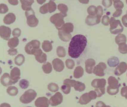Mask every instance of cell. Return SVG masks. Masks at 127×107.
Returning <instances> with one entry per match:
<instances>
[{
    "instance_id": "cell-3",
    "label": "cell",
    "mask_w": 127,
    "mask_h": 107,
    "mask_svg": "<svg viewBox=\"0 0 127 107\" xmlns=\"http://www.w3.org/2000/svg\"><path fill=\"white\" fill-rule=\"evenodd\" d=\"M64 17L61 13H56L50 17V21L55 24L56 27L59 30H60L65 24L64 19Z\"/></svg>"
},
{
    "instance_id": "cell-34",
    "label": "cell",
    "mask_w": 127,
    "mask_h": 107,
    "mask_svg": "<svg viewBox=\"0 0 127 107\" xmlns=\"http://www.w3.org/2000/svg\"><path fill=\"white\" fill-rule=\"evenodd\" d=\"M20 87L23 89H26L29 85V82L28 80L26 79H22L19 83Z\"/></svg>"
},
{
    "instance_id": "cell-37",
    "label": "cell",
    "mask_w": 127,
    "mask_h": 107,
    "mask_svg": "<svg viewBox=\"0 0 127 107\" xmlns=\"http://www.w3.org/2000/svg\"><path fill=\"white\" fill-rule=\"evenodd\" d=\"M40 12L42 14H46L49 12V8H48V4L47 3L44 4L40 8Z\"/></svg>"
},
{
    "instance_id": "cell-23",
    "label": "cell",
    "mask_w": 127,
    "mask_h": 107,
    "mask_svg": "<svg viewBox=\"0 0 127 107\" xmlns=\"http://www.w3.org/2000/svg\"><path fill=\"white\" fill-rule=\"evenodd\" d=\"M42 47L43 50L46 52H49L52 49V43L49 41H44L42 43Z\"/></svg>"
},
{
    "instance_id": "cell-47",
    "label": "cell",
    "mask_w": 127,
    "mask_h": 107,
    "mask_svg": "<svg viewBox=\"0 0 127 107\" xmlns=\"http://www.w3.org/2000/svg\"><path fill=\"white\" fill-rule=\"evenodd\" d=\"M8 2H9V3L11 4L12 5H16L18 4V1L17 0H8Z\"/></svg>"
},
{
    "instance_id": "cell-13",
    "label": "cell",
    "mask_w": 127,
    "mask_h": 107,
    "mask_svg": "<svg viewBox=\"0 0 127 107\" xmlns=\"http://www.w3.org/2000/svg\"><path fill=\"white\" fill-rule=\"evenodd\" d=\"M27 22L28 25L30 27H36L38 24L39 21L35 16V15L29 16L27 17Z\"/></svg>"
},
{
    "instance_id": "cell-2",
    "label": "cell",
    "mask_w": 127,
    "mask_h": 107,
    "mask_svg": "<svg viewBox=\"0 0 127 107\" xmlns=\"http://www.w3.org/2000/svg\"><path fill=\"white\" fill-rule=\"evenodd\" d=\"M108 85L107 88V92L110 95H115L119 91V82L113 77H110L108 79Z\"/></svg>"
},
{
    "instance_id": "cell-1",
    "label": "cell",
    "mask_w": 127,
    "mask_h": 107,
    "mask_svg": "<svg viewBox=\"0 0 127 107\" xmlns=\"http://www.w3.org/2000/svg\"><path fill=\"white\" fill-rule=\"evenodd\" d=\"M87 42V38L83 35H77L73 36L69 45V55L74 58H78L85 49Z\"/></svg>"
},
{
    "instance_id": "cell-17",
    "label": "cell",
    "mask_w": 127,
    "mask_h": 107,
    "mask_svg": "<svg viewBox=\"0 0 127 107\" xmlns=\"http://www.w3.org/2000/svg\"><path fill=\"white\" fill-rule=\"evenodd\" d=\"M127 70V65L125 63H122L116 68L114 73L116 76H120L125 73Z\"/></svg>"
},
{
    "instance_id": "cell-46",
    "label": "cell",
    "mask_w": 127,
    "mask_h": 107,
    "mask_svg": "<svg viewBox=\"0 0 127 107\" xmlns=\"http://www.w3.org/2000/svg\"><path fill=\"white\" fill-rule=\"evenodd\" d=\"M106 105L102 101H98L96 104V107H105Z\"/></svg>"
},
{
    "instance_id": "cell-51",
    "label": "cell",
    "mask_w": 127,
    "mask_h": 107,
    "mask_svg": "<svg viewBox=\"0 0 127 107\" xmlns=\"http://www.w3.org/2000/svg\"></svg>"
},
{
    "instance_id": "cell-7",
    "label": "cell",
    "mask_w": 127,
    "mask_h": 107,
    "mask_svg": "<svg viewBox=\"0 0 127 107\" xmlns=\"http://www.w3.org/2000/svg\"><path fill=\"white\" fill-rule=\"evenodd\" d=\"M20 70L18 67H15L11 71L10 77L13 84H14L17 82L20 79Z\"/></svg>"
},
{
    "instance_id": "cell-10",
    "label": "cell",
    "mask_w": 127,
    "mask_h": 107,
    "mask_svg": "<svg viewBox=\"0 0 127 107\" xmlns=\"http://www.w3.org/2000/svg\"><path fill=\"white\" fill-rule=\"evenodd\" d=\"M106 80L104 79H97L93 80L91 85L96 88H104L106 85Z\"/></svg>"
},
{
    "instance_id": "cell-32",
    "label": "cell",
    "mask_w": 127,
    "mask_h": 107,
    "mask_svg": "<svg viewBox=\"0 0 127 107\" xmlns=\"http://www.w3.org/2000/svg\"><path fill=\"white\" fill-rule=\"evenodd\" d=\"M48 8H49V12L50 13L55 11L56 9V4L52 0H50L48 3Z\"/></svg>"
},
{
    "instance_id": "cell-12",
    "label": "cell",
    "mask_w": 127,
    "mask_h": 107,
    "mask_svg": "<svg viewBox=\"0 0 127 107\" xmlns=\"http://www.w3.org/2000/svg\"><path fill=\"white\" fill-rule=\"evenodd\" d=\"M0 80L2 84L4 86H8L14 84L9 74L7 73H5L3 75Z\"/></svg>"
},
{
    "instance_id": "cell-48",
    "label": "cell",
    "mask_w": 127,
    "mask_h": 107,
    "mask_svg": "<svg viewBox=\"0 0 127 107\" xmlns=\"http://www.w3.org/2000/svg\"><path fill=\"white\" fill-rule=\"evenodd\" d=\"M0 107H11L9 104L6 103H3L1 104Z\"/></svg>"
},
{
    "instance_id": "cell-26",
    "label": "cell",
    "mask_w": 127,
    "mask_h": 107,
    "mask_svg": "<svg viewBox=\"0 0 127 107\" xmlns=\"http://www.w3.org/2000/svg\"><path fill=\"white\" fill-rule=\"evenodd\" d=\"M25 57L23 54H18L15 58V63L18 66L22 65L25 61Z\"/></svg>"
},
{
    "instance_id": "cell-16",
    "label": "cell",
    "mask_w": 127,
    "mask_h": 107,
    "mask_svg": "<svg viewBox=\"0 0 127 107\" xmlns=\"http://www.w3.org/2000/svg\"><path fill=\"white\" fill-rule=\"evenodd\" d=\"M92 100L88 93H85L82 95L79 103L82 105H87Z\"/></svg>"
},
{
    "instance_id": "cell-35",
    "label": "cell",
    "mask_w": 127,
    "mask_h": 107,
    "mask_svg": "<svg viewBox=\"0 0 127 107\" xmlns=\"http://www.w3.org/2000/svg\"><path fill=\"white\" fill-rule=\"evenodd\" d=\"M66 66L67 68L69 69H72L75 66V62L72 59H66Z\"/></svg>"
},
{
    "instance_id": "cell-39",
    "label": "cell",
    "mask_w": 127,
    "mask_h": 107,
    "mask_svg": "<svg viewBox=\"0 0 127 107\" xmlns=\"http://www.w3.org/2000/svg\"><path fill=\"white\" fill-rule=\"evenodd\" d=\"M95 91L97 94V97H101L105 93V88H95Z\"/></svg>"
},
{
    "instance_id": "cell-41",
    "label": "cell",
    "mask_w": 127,
    "mask_h": 107,
    "mask_svg": "<svg viewBox=\"0 0 127 107\" xmlns=\"http://www.w3.org/2000/svg\"><path fill=\"white\" fill-rule=\"evenodd\" d=\"M21 31L20 29L18 28H16L14 29L12 31V35L14 37L18 38L20 36Z\"/></svg>"
},
{
    "instance_id": "cell-27",
    "label": "cell",
    "mask_w": 127,
    "mask_h": 107,
    "mask_svg": "<svg viewBox=\"0 0 127 107\" xmlns=\"http://www.w3.org/2000/svg\"><path fill=\"white\" fill-rule=\"evenodd\" d=\"M36 50L34 48L30 42L27 43L25 48L26 53L30 55H34Z\"/></svg>"
},
{
    "instance_id": "cell-5",
    "label": "cell",
    "mask_w": 127,
    "mask_h": 107,
    "mask_svg": "<svg viewBox=\"0 0 127 107\" xmlns=\"http://www.w3.org/2000/svg\"><path fill=\"white\" fill-rule=\"evenodd\" d=\"M63 101V96L60 92H57L50 99L49 103L52 106H56Z\"/></svg>"
},
{
    "instance_id": "cell-42",
    "label": "cell",
    "mask_w": 127,
    "mask_h": 107,
    "mask_svg": "<svg viewBox=\"0 0 127 107\" xmlns=\"http://www.w3.org/2000/svg\"><path fill=\"white\" fill-rule=\"evenodd\" d=\"M121 94L122 96L127 99V86L123 87L121 89Z\"/></svg>"
},
{
    "instance_id": "cell-25",
    "label": "cell",
    "mask_w": 127,
    "mask_h": 107,
    "mask_svg": "<svg viewBox=\"0 0 127 107\" xmlns=\"http://www.w3.org/2000/svg\"><path fill=\"white\" fill-rule=\"evenodd\" d=\"M58 8L59 10L61 12V13L62 14L64 17L67 16V12L68 10L67 6L64 4H60L58 5Z\"/></svg>"
},
{
    "instance_id": "cell-11",
    "label": "cell",
    "mask_w": 127,
    "mask_h": 107,
    "mask_svg": "<svg viewBox=\"0 0 127 107\" xmlns=\"http://www.w3.org/2000/svg\"><path fill=\"white\" fill-rule=\"evenodd\" d=\"M34 55L35 56V59L40 63H44L47 61V55L46 54L43 53L41 50L38 51Z\"/></svg>"
},
{
    "instance_id": "cell-21",
    "label": "cell",
    "mask_w": 127,
    "mask_h": 107,
    "mask_svg": "<svg viewBox=\"0 0 127 107\" xmlns=\"http://www.w3.org/2000/svg\"><path fill=\"white\" fill-rule=\"evenodd\" d=\"M84 71L83 68L81 66H78L76 68L73 73L74 77L78 79L82 77L84 74Z\"/></svg>"
},
{
    "instance_id": "cell-50",
    "label": "cell",
    "mask_w": 127,
    "mask_h": 107,
    "mask_svg": "<svg viewBox=\"0 0 127 107\" xmlns=\"http://www.w3.org/2000/svg\"><path fill=\"white\" fill-rule=\"evenodd\" d=\"M105 107H110V106H109L106 105V106H105Z\"/></svg>"
},
{
    "instance_id": "cell-38",
    "label": "cell",
    "mask_w": 127,
    "mask_h": 107,
    "mask_svg": "<svg viewBox=\"0 0 127 107\" xmlns=\"http://www.w3.org/2000/svg\"><path fill=\"white\" fill-rule=\"evenodd\" d=\"M8 11V8L6 4H0V13L4 14Z\"/></svg>"
},
{
    "instance_id": "cell-22",
    "label": "cell",
    "mask_w": 127,
    "mask_h": 107,
    "mask_svg": "<svg viewBox=\"0 0 127 107\" xmlns=\"http://www.w3.org/2000/svg\"><path fill=\"white\" fill-rule=\"evenodd\" d=\"M73 87H74L75 90L79 91H83L85 88V85L84 83L78 81H75Z\"/></svg>"
},
{
    "instance_id": "cell-33",
    "label": "cell",
    "mask_w": 127,
    "mask_h": 107,
    "mask_svg": "<svg viewBox=\"0 0 127 107\" xmlns=\"http://www.w3.org/2000/svg\"><path fill=\"white\" fill-rule=\"evenodd\" d=\"M48 88L50 91L53 92H56L59 90L58 86L55 83H50L48 85Z\"/></svg>"
},
{
    "instance_id": "cell-20",
    "label": "cell",
    "mask_w": 127,
    "mask_h": 107,
    "mask_svg": "<svg viewBox=\"0 0 127 107\" xmlns=\"http://www.w3.org/2000/svg\"><path fill=\"white\" fill-rule=\"evenodd\" d=\"M73 25L71 23H66L64 24L61 30L67 33H70L73 32Z\"/></svg>"
},
{
    "instance_id": "cell-36",
    "label": "cell",
    "mask_w": 127,
    "mask_h": 107,
    "mask_svg": "<svg viewBox=\"0 0 127 107\" xmlns=\"http://www.w3.org/2000/svg\"><path fill=\"white\" fill-rule=\"evenodd\" d=\"M61 90L64 94H68L70 92L71 86L69 85L64 84V85L62 86Z\"/></svg>"
},
{
    "instance_id": "cell-28",
    "label": "cell",
    "mask_w": 127,
    "mask_h": 107,
    "mask_svg": "<svg viewBox=\"0 0 127 107\" xmlns=\"http://www.w3.org/2000/svg\"><path fill=\"white\" fill-rule=\"evenodd\" d=\"M95 63H93L90 60H88L85 62V68L87 73L91 74L93 73V66L95 65Z\"/></svg>"
},
{
    "instance_id": "cell-18",
    "label": "cell",
    "mask_w": 127,
    "mask_h": 107,
    "mask_svg": "<svg viewBox=\"0 0 127 107\" xmlns=\"http://www.w3.org/2000/svg\"><path fill=\"white\" fill-rule=\"evenodd\" d=\"M58 35L60 39L63 41H69L72 38L70 33H67L61 30H59Z\"/></svg>"
},
{
    "instance_id": "cell-31",
    "label": "cell",
    "mask_w": 127,
    "mask_h": 107,
    "mask_svg": "<svg viewBox=\"0 0 127 107\" xmlns=\"http://www.w3.org/2000/svg\"><path fill=\"white\" fill-rule=\"evenodd\" d=\"M7 92L11 96H16L18 93V89L15 86H10L7 89Z\"/></svg>"
},
{
    "instance_id": "cell-14",
    "label": "cell",
    "mask_w": 127,
    "mask_h": 107,
    "mask_svg": "<svg viewBox=\"0 0 127 107\" xmlns=\"http://www.w3.org/2000/svg\"><path fill=\"white\" fill-rule=\"evenodd\" d=\"M106 66L104 64L102 65L100 64L96 66L94 70V73L96 76H102L104 75V70L106 68Z\"/></svg>"
},
{
    "instance_id": "cell-15",
    "label": "cell",
    "mask_w": 127,
    "mask_h": 107,
    "mask_svg": "<svg viewBox=\"0 0 127 107\" xmlns=\"http://www.w3.org/2000/svg\"><path fill=\"white\" fill-rule=\"evenodd\" d=\"M16 20V16L12 13H9L4 17L3 22L7 25H10L14 22Z\"/></svg>"
},
{
    "instance_id": "cell-40",
    "label": "cell",
    "mask_w": 127,
    "mask_h": 107,
    "mask_svg": "<svg viewBox=\"0 0 127 107\" xmlns=\"http://www.w3.org/2000/svg\"><path fill=\"white\" fill-rule=\"evenodd\" d=\"M31 44L34 48L35 50L39 49L40 45V43L39 41L37 40H33L31 41Z\"/></svg>"
},
{
    "instance_id": "cell-4",
    "label": "cell",
    "mask_w": 127,
    "mask_h": 107,
    "mask_svg": "<svg viewBox=\"0 0 127 107\" xmlns=\"http://www.w3.org/2000/svg\"><path fill=\"white\" fill-rule=\"evenodd\" d=\"M36 96V92L34 90L30 89L26 91L21 97L20 100L23 103L25 104L29 103L34 100Z\"/></svg>"
},
{
    "instance_id": "cell-8",
    "label": "cell",
    "mask_w": 127,
    "mask_h": 107,
    "mask_svg": "<svg viewBox=\"0 0 127 107\" xmlns=\"http://www.w3.org/2000/svg\"><path fill=\"white\" fill-rule=\"evenodd\" d=\"M52 64L54 69L57 72H61L64 68V64L63 61L58 58L53 60Z\"/></svg>"
},
{
    "instance_id": "cell-6",
    "label": "cell",
    "mask_w": 127,
    "mask_h": 107,
    "mask_svg": "<svg viewBox=\"0 0 127 107\" xmlns=\"http://www.w3.org/2000/svg\"><path fill=\"white\" fill-rule=\"evenodd\" d=\"M11 30L9 27L5 26L0 27V35L1 38L5 40H8L11 36Z\"/></svg>"
},
{
    "instance_id": "cell-9",
    "label": "cell",
    "mask_w": 127,
    "mask_h": 107,
    "mask_svg": "<svg viewBox=\"0 0 127 107\" xmlns=\"http://www.w3.org/2000/svg\"><path fill=\"white\" fill-rule=\"evenodd\" d=\"M49 103V101L47 98L44 97H39L35 102V106L37 107H48Z\"/></svg>"
},
{
    "instance_id": "cell-19",
    "label": "cell",
    "mask_w": 127,
    "mask_h": 107,
    "mask_svg": "<svg viewBox=\"0 0 127 107\" xmlns=\"http://www.w3.org/2000/svg\"><path fill=\"white\" fill-rule=\"evenodd\" d=\"M20 2L22 4V8L23 10L28 11L32 9V5L34 0H21Z\"/></svg>"
},
{
    "instance_id": "cell-30",
    "label": "cell",
    "mask_w": 127,
    "mask_h": 107,
    "mask_svg": "<svg viewBox=\"0 0 127 107\" xmlns=\"http://www.w3.org/2000/svg\"><path fill=\"white\" fill-rule=\"evenodd\" d=\"M42 69L44 73L46 74L50 73L52 72V68L51 64L50 62H47L43 65Z\"/></svg>"
},
{
    "instance_id": "cell-49",
    "label": "cell",
    "mask_w": 127,
    "mask_h": 107,
    "mask_svg": "<svg viewBox=\"0 0 127 107\" xmlns=\"http://www.w3.org/2000/svg\"><path fill=\"white\" fill-rule=\"evenodd\" d=\"M46 1V0H37L38 3L40 4H42L43 3Z\"/></svg>"
},
{
    "instance_id": "cell-43",
    "label": "cell",
    "mask_w": 127,
    "mask_h": 107,
    "mask_svg": "<svg viewBox=\"0 0 127 107\" xmlns=\"http://www.w3.org/2000/svg\"><path fill=\"white\" fill-rule=\"evenodd\" d=\"M88 93L92 100L95 99L97 97V94L95 91H90Z\"/></svg>"
},
{
    "instance_id": "cell-29",
    "label": "cell",
    "mask_w": 127,
    "mask_h": 107,
    "mask_svg": "<svg viewBox=\"0 0 127 107\" xmlns=\"http://www.w3.org/2000/svg\"><path fill=\"white\" fill-rule=\"evenodd\" d=\"M57 55L59 57H64L66 56V50L64 47L59 46L56 50Z\"/></svg>"
},
{
    "instance_id": "cell-45",
    "label": "cell",
    "mask_w": 127,
    "mask_h": 107,
    "mask_svg": "<svg viewBox=\"0 0 127 107\" xmlns=\"http://www.w3.org/2000/svg\"><path fill=\"white\" fill-rule=\"evenodd\" d=\"M25 15H26V17H27L29 16L32 15H35V14L34 10L32 9L30 10L26 11L25 12Z\"/></svg>"
},
{
    "instance_id": "cell-24",
    "label": "cell",
    "mask_w": 127,
    "mask_h": 107,
    "mask_svg": "<svg viewBox=\"0 0 127 107\" xmlns=\"http://www.w3.org/2000/svg\"><path fill=\"white\" fill-rule=\"evenodd\" d=\"M19 40L18 38L14 37L10 39L8 42V46L11 48L17 47L19 44Z\"/></svg>"
},
{
    "instance_id": "cell-44",
    "label": "cell",
    "mask_w": 127,
    "mask_h": 107,
    "mask_svg": "<svg viewBox=\"0 0 127 107\" xmlns=\"http://www.w3.org/2000/svg\"><path fill=\"white\" fill-rule=\"evenodd\" d=\"M8 53L9 54L11 55H15L18 53L17 50L16 49L11 48L8 50Z\"/></svg>"
}]
</instances>
